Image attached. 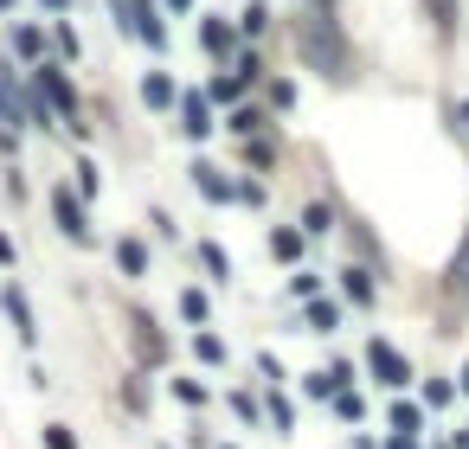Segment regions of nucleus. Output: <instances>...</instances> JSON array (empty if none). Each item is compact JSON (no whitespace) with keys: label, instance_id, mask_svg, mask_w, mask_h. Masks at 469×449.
I'll return each instance as SVG.
<instances>
[{"label":"nucleus","instance_id":"7","mask_svg":"<svg viewBox=\"0 0 469 449\" xmlns=\"http://www.w3.org/2000/svg\"><path fill=\"white\" fill-rule=\"evenodd\" d=\"M180 315H187V328H213V295L206 289H180Z\"/></svg>","mask_w":469,"mask_h":449},{"label":"nucleus","instance_id":"33","mask_svg":"<svg viewBox=\"0 0 469 449\" xmlns=\"http://www.w3.org/2000/svg\"><path fill=\"white\" fill-rule=\"evenodd\" d=\"M238 205H263V186L257 180H238Z\"/></svg>","mask_w":469,"mask_h":449},{"label":"nucleus","instance_id":"26","mask_svg":"<svg viewBox=\"0 0 469 449\" xmlns=\"http://www.w3.org/2000/svg\"><path fill=\"white\" fill-rule=\"evenodd\" d=\"M45 449H78V436H72V424H45Z\"/></svg>","mask_w":469,"mask_h":449},{"label":"nucleus","instance_id":"4","mask_svg":"<svg viewBox=\"0 0 469 449\" xmlns=\"http://www.w3.org/2000/svg\"><path fill=\"white\" fill-rule=\"evenodd\" d=\"M0 309H7V321H14V334H20L26 347L39 340V321H33V302H26V295H20L14 282H7V289H0Z\"/></svg>","mask_w":469,"mask_h":449},{"label":"nucleus","instance_id":"41","mask_svg":"<svg viewBox=\"0 0 469 449\" xmlns=\"http://www.w3.org/2000/svg\"><path fill=\"white\" fill-rule=\"evenodd\" d=\"M174 7H193V0H174Z\"/></svg>","mask_w":469,"mask_h":449},{"label":"nucleus","instance_id":"11","mask_svg":"<svg viewBox=\"0 0 469 449\" xmlns=\"http://www.w3.org/2000/svg\"><path fill=\"white\" fill-rule=\"evenodd\" d=\"M386 430H412V436H425V405H412V398H398V405L386 411Z\"/></svg>","mask_w":469,"mask_h":449},{"label":"nucleus","instance_id":"31","mask_svg":"<svg viewBox=\"0 0 469 449\" xmlns=\"http://www.w3.org/2000/svg\"><path fill=\"white\" fill-rule=\"evenodd\" d=\"M257 372H263L271 386H283V366H277V353H257Z\"/></svg>","mask_w":469,"mask_h":449},{"label":"nucleus","instance_id":"29","mask_svg":"<svg viewBox=\"0 0 469 449\" xmlns=\"http://www.w3.org/2000/svg\"><path fill=\"white\" fill-rule=\"evenodd\" d=\"M20 52L39 58V52H45V33H39V26H20Z\"/></svg>","mask_w":469,"mask_h":449},{"label":"nucleus","instance_id":"25","mask_svg":"<svg viewBox=\"0 0 469 449\" xmlns=\"http://www.w3.org/2000/svg\"><path fill=\"white\" fill-rule=\"evenodd\" d=\"M225 129H232V135H257V129H263V116H257V110H232V122H225Z\"/></svg>","mask_w":469,"mask_h":449},{"label":"nucleus","instance_id":"1","mask_svg":"<svg viewBox=\"0 0 469 449\" xmlns=\"http://www.w3.org/2000/svg\"><path fill=\"white\" fill-rule=\"evenodd\" d=\"M367 372H373V379H379L386 392H406V386L418 379V372H412V359L398 353L392 340H367Z\"/></svg>","mask_w":469,"mask_h":449},{"label":"nucleus","instance_id":"6","mask_svg":"<svg viewBox=\"0 0 469 449\" xmlns=\"http://www.w3.org/2000/svg\"><path fill=\"white\" fill-rule=\"evenodd\" d=\"M129 33H142V39H148L155 52L168 45V26H161V14L148 7V0H136V7H129Z\"/></svg>","mask_w":469,"mask_h":449},{"label":"nucleus","instance_id":"27","mask_svg":"<svg viewBox=\"0 0 469 449\" xmlns=\"http://www.w3.org/2000/svg\"><path fill=\"white\" fill-rule=\"evenodd\" d=\"M232 411H238V417H244V424H257V417H263V405H257V398H251V392H232Z\"/></svg>","mask_w":469,"mask_h":449},{"label":"nucleus","instance_id":"13","mask_svg":"<svg viewBox=\"0 0 469 449\" xmlns=\"http://www.w3.org/2000/svg\"><path fill=\"white\" fill-rule=\"evenodd\" d=\"M193 359H206V366H225V340L213 328H193Z\"/></svg>","mask_w":469,"mask_h":449},{"label":"nucleus","instance_id":"34","mask_svg":"<svg viewBox=\"0 0 469 449\" xmlns=\"http://www.w3.org/2000/svg\"><path fill=\"white\" fill-rule=\"evenodd\" d=\"M386 449H425V443H418L412 430H392V436H386Z\"/></svg>","mask_w":469,"mask_h":449},{"label":"nucleus","instance_id":"40","mask_svg":"<svg viewBox=\"0 0 469 449\" xmlns=\"http://www.w3.org/2000/svg\"><path fill=\"white\" fill-rule=\"evenodd\" d=\"M45 7H52V14H64V7H72V0H45Z\"/></svg>","mask_w":469,"mask_h":449},{"label":"nucleus","instance_id":"36","mask_svg":"<svg viewBox=\"0 0 469 449\" xmlns=\"http://www.w3.org/2000/svg\"><path fill=\"white\" fill-rule=\"evenodd\" d=\"M193 449H238V443H206V436H199V430H193Z\"/></svg>","mask_w":469,"mask_h":449},{"label":"nucleus","instance_id":"15","mask_svg":"<svg viewBox=\"0 0 469 449\" xmlns=\"http://www.w3.org/2000/svg\"><path fill=\"white\" fill-rule=\"evenodd\" d=\"M334 328H341V309L315 295V302H309V334H334Z\"/></svg>","mask_w":469,"mask_h":449},{"label":"nucleus","instance_id":"19","mask_svg":"<svg viewBox=\"0 0 469 449\" xmlns=\"http://www.w3.org/2000/svg\"><path fill=\"white\" fill-rule=\"evenodd\" d=\"M174 398H180L187 411H199V405H206L213 392H206V386H199V379H174Z\"/></svg>","mask_w":469,"mask_h":449},{"label":"nucleus","instance_id":"16","mask_svg":"<svg viewBox=\"0 0 469 449\" xmlns=\"http://www.w3.org/2000/svg\"><path fill=\"white\" fill-rule=\"evenodd\" d=\"M142 97H148L155 110H174V103H180V97H174V84L161 78V71H148V78H142Z\"/></svg>","mask_w":469,"mask_h":449},{"label":"nucleus","instance_id":"39","mask_svg":"<svg viewBox=\"0 0 469 449\" xmlns=\"http://www.w3.org/2000/svg\"><path fill=\"white\" fill-rule=\"evenodd\" d=\"M456 122H463V129H469V103H456Z\"/></svg>","mask_w":469,"mask_h":449},{"label":"nucleus","instance_id":"18","mask_svg":"<svg viewBox=\"0 0 469 449\" xmlns=\"http://www.w3.org/2000/svg\"><path fill=\"white\" fill-rule=\"evenodd\" d=\"M334 417H341V424H360V417H367V398H360V392H334Z\"/></svg>","mask_w":469,"mask_h":449},{"label":"nucleus","instance_id":"38","mask_svg":"<svg viewBox=\"0 0 469 449\" xmlns=\"http://www.w3.org/2000/svg\"><path fill=\"white\" fill-rule=\"evenodd\" d=\"M456 392H463V398H469V366H463V372H456Z\"/></svg>","mask_w":469,"mask_h":449},{"label":"nucleus","instance_id":"35","mask_svg":"<svg viewBox=\"0 0 469 449\" xmlns=\"http://www.w3.org/2000/svg\"><path fill=\"white\" fill-rule=\"evenodd\" d=\"M450 449H469V417L456 424V436H450Z\"/></svg>","mask_w":469,"mask_h":449},{"label":"nucleus","instance_id":"8","mask_svg":"<svg viewBox=\"0 0 469 449\" xmlns=\"http://www.w3.org/2000/svg\"><path fill=\"white\" fill-rule=\"evenodd\" d=\"M193 186H199V193H206V199H219V205H225V199H238V186H232V180H225L219 167H206V161H199V167H193Z\"/></svg>","mask_w":469,"mask_h":449},{"label":"nucleus","instance_id":"3","mask_svg":"<svg viewBox=\"0 0 469 449\" xmlns=\"http://www.w3.org/2000/svg\"><path fill=\"white\" fill-rule=\"evenodd\" d=\"M52 212H58V232L72 238V244H91V224H84V193H52Z\"/></svg>","mask_w":469,"mask_h":449},{"label":"nucleus","instance_id":"37","mask_svg":"<svg viewBox=\"0 0 469 449\" xmlns=\"http://www.w3.org/2000/svg\"><path fill=\"white\" fill-rule=\"evenodd\" d=\"M0 263H14V238L7 232H0Z\"/></svg>","mask_w":469,"mask_h":449},{"label":"nucleus","instance_id":"2","mask_svg":"<svg viewBox=\"0 0 469 449\" xmlns=\"http://www.w3.org/2000/svg\"><path fill=\"white\" fill-rule=\"evenodd\" d=\"M39 97H45L64 122H72V129H84V122H78V91H72V78H64L58 64H39Z\"/></svg>","mask_w":469,"mask_h":449},{"label":"nucleus","instance_id":"14","mask_svg":"<svg viewBox=\"0 0 469 449\" xmlns=\"http://www.w3.org/2000/svg\"><path fill=\"white\" fill-rule=\"evenodd\" d=\"M199 263H206V276H213V282H225V276H232V257H225L213 238H199Z\"/></svg>","mask_w":469,"mask_h":449},{"label":"nucleus","instance_id":"5","mask_svg":"<svg viewBox=\"0 0 469 449\" xmlns=\"http://www.w3.org/2000/svg\"><path fill=\"white\" fill-rule=\"evenodd\" d=\"M180 129H187L193 141H206V135L219 129V122H213V103L199 97V91H187V97H180Z\"/></svg>","mask_w":469,"mask_h":449},{"label":"nucleus","instance_id":"9","mask_svg":"<svg viewBox=\"0 0 469 449\" xmlns=\"http://www.w3.org/2000/svg\"><path fill=\"white\" fill-rule=\"evenodd\" d=\"M302 238H309L302 224H277V232H271V257H277V263H296V257H302Z\"/></svg>","mask_w":469,"mask_h":449},{"label":"nucleus","instance_id":"12","mask_svg":"<svg viewBox=\"0 0 469 449\" xmlns=\"http://www.w3.org/2000/svg\"><path fill=\"white\" fill-rule=\"evenodd\" d=\"M116 263H122V276H148V244L142 238H122L116 244Z\"/></svg>","mask_w":469,"mask_h":449},{"label":"nucleus","instance_id":"17","mask_svg":"<svg viewBox=\"0 0 469 449\" xmlns=\"http://www.w3.org/2000/svg\"><path fill=\"white\" fill-rule=\"evenodd\" d=\"M450 398H456V379H431L418 405H425V411H450Z\"/></svg>","mask_w":469,"mask_h":449},{"label":"nucleus","instance_id":"30","mask_svg":"<svg viewBox=\"0 0 469 449\" xmlns=\"http://www.w3.org/2000/svg\"><path fill=\"white\" fill-rule=\"evenodd\" d=\"M199 39H206V45H213V52H225V45H232V33H225V26H219V20H206V33H199Z\"/></svg>","mask_w":469,"mask_h":449},{"label":"nucleus","instance_id":"23","mask_svg":"<svg viewBox=\"0 0 469 449\" xmlns=\"http://www.w3.org/2000/svg\"><path fill=\"white\" fill-rule=\"evenodd\" d=\"M238 26H244V33H263V26H271V7H263V0H251V7L238 14Z\"/></svg>","mask_w":469,"mask_h":449},{"label":"nucleus","instance_id":"22","mask_svg":"<svg viewBox=\"0 0 469 449\" xmlns=\"http://www.w3.org/2000/svg\"><path fill=\"white\" fill-rule=\"evenodd\" d=\"M78 193H84V199H97V193H103V174H97V161H78Z\"/></svg>","mask_w":469,"mask_h":449},{"label":"nucleus","instance_id":"24","mask_svg":"<svg viewBox=\"0 0 469 449\" xmlns=\"http://www.w3.org/2000/svg\"><path fill=\"white\" fill-rule=\"evenodd\" d=\"M263 417H271L277 430H296V411H290V398H271V405H263Z\"/></svg>","mask_w":469,"mask_h":449},{"label":"nucleus","instance_id":"21","mask_svg":"<svg viewBox=\"0 0 469 449\" xmlns=\"http://www.w3.org/2000/svg\"><path fill=\"white\" fill-rule=\"evenodd\" d=\"M315 289H321L315 270H296V276H290V295H296V302H315Z\"/></svg>","mask_w":469,"mask_h":449},{"label":"nucleus","instance_id":"20","mask_svg":"<svg viewBox=\"0 0 469 449\" xmlns=\"http://www.w3.org/2000/svg\"><path fill=\"white\" fill-rule=\"evenodd\" d=\"M302 232H309V238L334 232V212H328V205H309V212H302Z\"/></svg>","mask_w":469,"mask_h":449},{"label":"nucleus","instance_id":"28","mask_svg":"<svg viewBox=\"0 0 469 449\" xmlns=\"http://www.w3.org/2000/svg\"><path fill=\"white\" fill-rule=\"evenodd\" d=\"M244 155H251L257 167H271V161H277V148H271V141H251V135H244Z\"/></svg>","mask_w":469,"mask_h":449},{"label":"nucleus","instance_id":"32","mask_svg":"<svg viewBox=\"0 0 469 449\" xmlns=\"http://www.w3.org/2000/svg\"><path fill=\"white\" fill-rule=\"evenodd\" d=\"M238 91H244V78H238V71H232V78H219V84H213V97H225V103H232Z\"/></svg>","mask_w":469,"mask_h":449},{"label":"nucleus","instance_id":"10","mask_svg":"<svg viewBox=\"0 0 469 449\" xmlns=\"http://www.w3.org/2000/svg\"><path fill=\"white\" fill-rule=\"evenodd\" d=\"M341 295H348L354 309H373V276H367L360 263H348V270H341Z\"/></svg>","mask_w":469,"mask_h":449}]
</instances>
